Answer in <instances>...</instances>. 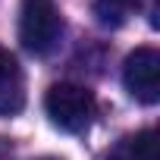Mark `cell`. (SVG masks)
I'll list each match as a JSON object with an SVG mask.
<instances>
[{"label": "cell", "instance_id": "cell-2", "mask_svg": "<svg viewBox=\"0 0 160 160\" xmlns=\"http://www.w3.org/2000/svg\"><path fill=\"white\" fill-rule=\"evenodd\" d=\"M63 35V16L53 0H25L19 16V41L28 53H50Z\"/></svg>", "mask_w": 160, "mask_h": 160}, {"label": "cell", "instance_id": "cell-6", "mask_svg": "<svg viewBox=\"0 0 160 160\" xmlns=\"http://www.w3.org/2000/svg\"><path fill=\"white\" fill-rule=\"evenodd\" d=\"M138 7H141V0H94V16H98L101 25L116 28V25H122Z\"/></svg>", "mask_w": 160, "mask_h": 160}, {"label": "cell", "instance_id": "cell-4", "mask_svg": "<svg viewBox=\"0 0 160 160\" xmlns=\"http://www.w3.org/2000/svg\"><path fill=\"white\" fill-rule=\"evenodd\" d=\"M25 107V78L10 50L0 47V116H16Z\"/></svg>", "mask_w": 160, "mask_h": 160}, {"label": "cell", "instance_id": "cell-1", "mask_svg": "<svg viewBox=\"0 0 160 160\" xmlns=\"http://www.w3.org/2000/svg\"><path fill=\"white\" fill-rule=\"evenodd\" d=\"M44 110L50 116L53 126H60L63 132H85L94 119V94L82 85H72V82H60L50 85L44 94Z\"/></svg>", "mask_w": 160, "mask_h": 160}, {"label": "cell", "instance_id": "cell-7", "mask_svg": "<svg viewBox=\"0 0 160 160\" xmlns=\"http://www.w3.org/2000/svg\"><path fill=\"white\" fill-rule=\"evenodd\" d=\"M41 160H53V157H41Z\"/></svg>", "mask_w": 160, "mask_h": 160}, {"label": "cell", "instance_id": "cell-3", "mask_svg": "<svg viewBox=\"0 0 160 160\" xmlns=\"http://www.w3.org/2000/svg\"><path fill=\"white\" fill-rule=\"evenodd\" d=\"M122 85L141 104L160 101V53L154 47H138L122 63Z\"/></svg>", "mask_w": 160, "mask_h": 160}, {"label": "cell", "instance_id": "cell-5", "mask_svg": "<svg viewBox=\"0 0 160 160\" xmlns=\"http://www.w3.org/2000/svg\"><path fill=\"white\" fill-rule=\"evenodd\" d=\"M107 160H160V154H157V135L151 129H144V132H138L132 138H122V144Z\"/></svg>", "mask_w": 160, "mask_h": 160}]
</instances>
